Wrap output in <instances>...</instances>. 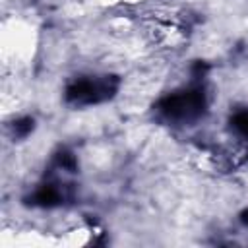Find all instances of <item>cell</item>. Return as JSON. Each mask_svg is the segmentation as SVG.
<instances>
[{
    "mask_svg": "<svg viewBox=\"0 0 248 248\" xmlns=\"http://www.w3.org/2000/svg\"><path fill=\"white\" fill-rule=\"evenodd\" d=\"M33 126H35V122H33V118H31V116L17 118V120L14 122V134H16V136H19V138H25L27 134H31V132H33Z\"/></svg>",
    "mask_w": 248,
    "mask_h": 248,
    "instance_id": "5",
    "label": "cell"
},
{
    "mask_svg": "<svg viewBox=\"0 0 248 248\" xmlns=\"http://www.w3.org/2000/svg\"><path fill=\"white\" fill-rule=\"evenodd\" d=\"M231 124L240 136L248 138V110H236L231 116Z\"/></svg>",
    "mask_w": 248,
    "mask_h": 248,
    "instance_id": "4",
    "label": "cell"
},
{
    "mask_svg": "<svg viewBox=\"0 0 248 248\" xmlns=\"http://www.w3.org/2000/svg\"><path fill=\"white\" fill-rule=\"evenodd\" d=\"M240 221H242V225L248 227V209H244V211L240 213Z\"/></svg>",
    "mask_w": 248,
    "mask_h": 248,
    "instance_id": "8",
    "label": "cell"
},
{
    "mask_svg": "<svg viewBox=\"0 0 248 248\" xmlns=\"http://www.w3.org/2000/svg\"><path fill=\"white\" fill-rule=\"evenodd\" d=\"M118 89L116 76L105 78H83L76 79L66 87V101L72 105H95L110 99Z\"/></svg>",
    "mask_w": 248,
    "mask_h": 248,
    "instance_id": "2",
    "label": "cell"
},
{
    "mask_svg": "<svg viewBox=\"0 0 248 248\" xmlns=\"http://www.w3.org/2000/svg\"><path fill=\"white\" fill-rule=\"evenodd\" d=\"M157 108L161 114L172 120H194L205 110V93L200 87L178 91L163 97L157 103Z\"/></svg>",
    "mask_w": 248,
    "mask_h": 248,
    "instance_id": "1",
    "label": "cell"
},
{
    "mask_svg": "<svg viewBox=\"0 0 248 248\" xmlns=\"http://www.w3.org/2000/svg\"><path fill=\"white\" fill-rule=\"evenodd\" d=\"M62 202V194L56 186H41L33 196H31V203L35 205H41V207H52V205H58Z\"/></svg>",
    "mask_w": 248,
    "mask_h": 248,
    "instance_id": "3",
    "label": "cell"
},
{
    "mask_svg": "<svg viewBox=\"0 0 248 248\" xmlns=\"http://www.w3.org/2000/svg\"><path fill=\"white\" fill-rule=\"evenodd\" d=\"M56 163H58L62 169L76 170V157H74L70 151H60V153L56 155Z\"/></svg>",
    "mask_w": 248,
    "mask_h": 248,
    "instance_id": "6",
    "label": "cell"
},
{
    "mask_svg": "<svg viewBox=\"0 0 248 248\" xmlns=\"http://www.w3.org/2000/svg\"><path fill=\"white\" fill-rule=\"evenodd\" d=\"M207 68H209V66H207L205 62H196V64H194V74H196V76L205 74V72H207Z\"/></svg>",
    "mask_w": 248,
    "mask_h": 248,
    "instance_id": "7",
    "label": "cell"
}]
</instances>
